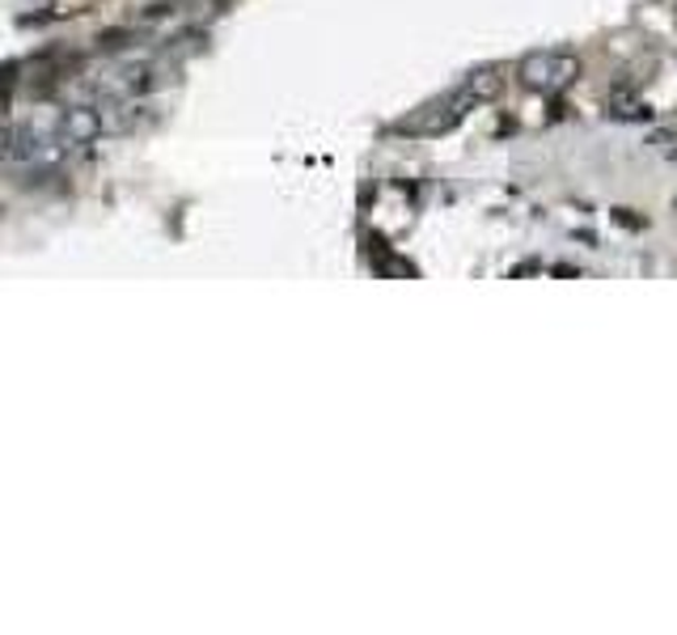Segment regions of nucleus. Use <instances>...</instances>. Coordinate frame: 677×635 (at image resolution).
Instances as JSON below:
<instances>
[{
    "label": "nucleus",
    "mask_w": 677,
    "mask_h": 635,
    "mask_svg": "<svg viewBox=\"0 0 677 635\" xmlns=\"http://www.w3.org/2000/svg\"><path fill=\"white\" fill-rule=\"evenodd\" d=\"M500 85H504V77L495 73V68H483V73H470L466 81H458L445 98H436V102H428V107H419V111L411 114V119H403L398 123V132L403 136H440V132H454L461 119L470 111H479V107H488L491 98L500 94Z\"/></svg>",
    "instance_id": "1"
},
{
    "label": "nucleus",
    "mask_w": 677,
    "mask_h": 635,
    "mask_svg": "<svg viewBox=\"0 0 677 635\" xmlns=\"http://www.w3.org/2000/svg\"><path fill=\"white\" fill-rule=\"evenodd\" d=\"M576 77H580V59H576V52H559V47L529 52V56L521 59V68H516V81L525 85L529 94H542V98L564 94Z\"/></svg>",
    "instance_id": "2"
}]
</instances>
